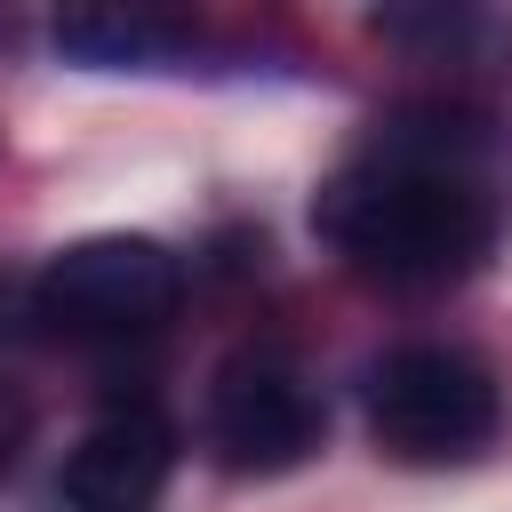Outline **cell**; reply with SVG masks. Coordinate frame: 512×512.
I'll return each mask as SVG.
<instances>
[{
    "instance_id": "7a4b0ae2",
    "label": "cell",
    "mask_w": 512,
    "mask_h": 512,
    "mask_svg": "<svg viewBox=\"0 0 512 512\" xmlns=\"http://www.w3.org/2000/svg\"><path fill=\"white\" fill-rule=\"evenodd\" d=\"M368 432L392 464H472L504 432V392L456 344H400L368 368Z\"/></svg>"
},
{
    "instance_id": "52a82bcc",
    "label": "cell",
    "mask_w": 512,
    "mask_h": 512,
    "mask_svg": "<svg viewBox=\"0 0 512 512\" xmlns=\"http://www.w3.org/2000/svg\"><path fill=\"white\" fill-rule=\"evenodd\" d=\"M24 440H32V400L0 376V472L16 464V448H24Z\"/></svg>"
},
{
    "instance_id": "5b68a950",
    "label": "cell",
    "mask_w": 512,
    "mask_h": 512,
    "mask_svg": "<svg viewBox=\"0 0 512 512\" xmlns=\"http://www.w3.org/2000/svg\"><path fill=\"white\" fill-rule=\"evenodd\" d=\"M168 480H176V424L144 400L96 416L56 472L72 512H152L168 496Z\"/></svg>"
},
{
    "instance_id": "8992f818",
    "label": "cell",
    "mask_w": 512,
    "mask_h": 512,
    "mask_svg": "<svg viewBox=\"0 0 512 512\" xmlns=\"http://www.w3.org/2000/svg\"><path fill=\"white\" fill-rule=\"evenodd\" d=\"M56 56L64 64H88V72H160L184 56V32L160 24V16H128V8H80V16H56L48 24Z\"/></svg>"
},
{
    "instance_id": "3957f363",
    "label": "cell",
    "mask_w": 512,
    "mask_h": 512,
    "mask_svg": "<svg viewBox=\"0 0 512 512\" xmlns=\"http://www.w3.org/2000/svg\"><path fill=\"white\" fill-rule=\"evenodd\" d=\"M184 304V264L152 232H88L48 256L40 272V320L64 336H144Z\"/></svg>"
},
{
    "instance_id": "277c9868",
    "label": "cell",
    "mask_w": 512,
    "mask_h": 512,
    "mask_svg": "<svg viewBox=\"0 0 512 512\" xmlns=\"http://www.w3.org/2000/svg\"><path fill=\"white\" fill-rule=\"evenodd\" d=\"M328 440V408L312 392V376L296 360H272V352H248L216 376L208 392V448L224 472L240 480H272V472H296L312 464Z\"/></svg>"
},
{
    "instance_id": "6da1fadb",
    "label": "cell",
    "mask_w": 512,
    "mask_h": 512,
    "mask_svg": "<svg viewBox=\"0 0 512 512\" xmlns=\"http://www.w3.org/2000/svg\"><path fill=\"white\" fill-rule=\"evenodd\" d=\"M320 240L384 288H448L496 248V200L472 168V128L408 112L320 192Z\"/></svg>"
}]
</instances>
